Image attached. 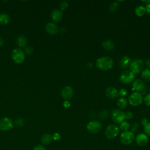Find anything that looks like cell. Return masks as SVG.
Returning <instances> with one entry per match:
<instances>
[{
	"label": "cell",
	"mask_w": 150,
	"mask_h": 150,
	"mask_svg": "<svg viewBox=\"0 0 150 150\" xmlns=\"http://www.w3.org/2000/svg\"><path fill=\"white\" fill-rule=\"evenodd\" d=\"M113 66L112 59L108 56H103L96 60L97 67L102 71H107L112 68Z\"/></svg>",
	"instance_id": "6da1fadb"
},
{
	"label": "cell",
	"mask_w": 150,
	"mask_h": 150,
	"mask_svg": "<svg viewBox=\"0 0 150 150\" xmlns=\"http://www.w3.org/2000/svg\"><path fill=\"white\" fill-rule=\"evenodd\" d=\"M144 68V63L142 60L140 59H137L132 61V63L129 66V70L134 74H138L143 71Z\"/></svg>",
	"instance_id": "7a4b0ae2"
},
{
	"label": "cell",
	"mask_w": 150,
	"mask_h": 150,
	"mask_svg": "<svg viewBox=\"0 0 150 150\" xmlns=\"http://www.w3.org/2000/svg\"><path fill=\"white\" fill-rule=\"evenodd\" d=\"M119 134V127L115 124L108 125L105 129V136L107 139H112L117 137Z\"/></svg>",
	"instance_id": "3957f363"
},
{
	"label": "cell",
	"mask_w": 150,
	"mask_h": 150,
	"mask_svg": "<svg viewBox=\"0 0 150 150\" xmlns=\"http://www.w3.org/2000/svg\"><path fill=\"white\" fill-rule=\"evenodd\" d=\"M120 141L124 145H130L135 139V135L134 132L131 131H124L120 135Z\"/></svg>",
	"instance_id": "277c9868"
},
{
	"label": "cell",
	"mask_w": 150,
	"mask_h": 150,
	"mask_svg": "<svg viewBox=\"0 0 150 150\" xmlns=\"http://www.w3.org/2000/svg\"><path fill=\"white\" fill-rule=\"evenodd\" d=\"M102 128L101 122L97 120H93L90 121L86 125L87 130L92 134L98 133Z\"/></svg>",
	"instance_id": "5b68a950"
},
{
	"label": "cell",
	"mask_w": 150,
	"mask_h": 150,
	"mask_svg": "<svg viewBox=\"0 0 150 150\" xmlns=\"http://www.w3.org/2000/svg\"><path fill=\"white\" fill-rule=\"evenodd\" d=\"M128 101L130 105L132 106H138L142 104L143 97L139 92L135 91L129 95Z\"/></svg>",
	"instance_id": "8992f818"
},
{
	"label": "cell",
	"mask_w": 150,
	"mask_h": 150,
	"mask_svg": "<svg viewBox=\"0 0 150 150\" xmlns=\"http://www.w3.org/2000/svg\"><path fill=\"white\" fill-rule=\"evenodd\" d=\"M111 118L114 122L120 124L124 121L125 114L122 111L119 109H114L111 111Z\"/></svg>",
	"instance_id": "52a82bcc"
},
{
	"label": "cell",
	"mask_w": 150,
	"mask_h": 150,
	"mask_svg": "<svg viewBox=\"0 0 150 150\" xmlns=\"http://www.w3.org/2000/svg\"><path fill=\"white\" fill-rule=\"evenodd\" d=\"M11 56L13 61L17 64L22 63L25 60L24 52L20 48H16L13 50Z\"/></svg>",
	"instance_id": "ba28073f"
},
{
	"label": "cell",
	"mask_w": 150,
	"mask_h": 150,
	"mask_svg": "<svg viewBox=\"0 0 150 150\" xmlns=\"http://www.w3.org/2000/svg\"><path fill=\"white\" fill-rule=\"evenodd\" d=\"M134 77L135 74L130 70H124L121 73L119 79L120 81L124 84H129L133 81Z\"/></svg>",
	"instance_id": "9c48e42d"
},
{
	"label": "cell",
	"mask_w": 150,
	"mask_h": 150,
	"mask_svg": "<svg viewBox=\"0 0 150 150\" xmlns=\"http://www.w3.org/2000/svg\"><path fill=\"white\" fill-rule=\"evenodd\" d=\"M13 127V122L9 118L5 117L0 120V129L8 131Z\"/></svg>",
	"instance_id": "30bf717a"
},
{
	"label": "cell",
	"mask_w": 150,
	"mask_h": 150,
	"mask_svg": "<svg viewBox=\"0 0 150 150\" xmlns=\"http://www.w3.org/2000/svg\"><path fill=\"white\" fill-rule=\"evenodd\" d=\"M61 95L65 100H69L74 96V90L71 86H66L62 90Z\"/></svg>",
	"instance_id": "8fae6325"
},
{
	"label": "cell",
	"mask_w": 150,
	"mask_h": 150,
	"mask_svg": "<svg viewBox=\"0 0 150 150\" xmlns=\"http://www.w3.org/2000/svg\"><path fill=\"white\" fill-rule=\"evenodd\" d=\"M136 144L140 146H145L148 142V136L144 133H140L138 134L135 138Z\"/></svg>",
	"instance_id": "7c38bea8"
},
{
	"label": "cell",
	"mask_w": 150,
	"mask_h": 150,
	"mask_svg": "<svg viewBox=\"0 0 150 150\" xmlns=\"http://www.w3.org/2000/svg\"><path fill=\"white\" fill-rule=\"evenodd\" d=\"M105 96L110 99H114L117 98L119 96V93L117 88L112 87H107L105 90Z\"/></svg>",
	"instance_id": "4fadbf2b"
},
{
	"label": "cell",
	"mask_w": 150,
	"mask_h": 150,
	"mask_svg": "<svg viewBox=\"0 0 150 150\" xmlns=\"http://www.w3.org/2000/svg\"><path fill=\"white\" fill-rule=\"evenodd\" d=\"M45 30L47 33L52 35H56L59 31L57 26L52 22H48L46 23L45 26Z\"/></svg>",
	"instance_id": "5bb4252c"
},
{
	"label": "cell",
	"mask_w": 150,
	"mask_h": 150,
	"mask_svg": "<svg viewBox=\"0 0 150 150\" xmlns=\"http://www.w3.org/2000/svg\"><path fill=\"white\" fill-rule=\"evenodd\" d=\"M132 63V60L131 57L128 56H125L121 58L119 63V66L121 69H127L129 67L131 64Z\"/></svg>",
	"instance_id": "9a60e30c"
},
{
	"label": "cell",
	"mask_w": 150,
	"mask_h": 150,
	"mask_svg": "<svg viewBox=\"0 0 150 150\" xmlns=\"http://www.w3.org/2000/svg\"><path fill=\"white\" fill-rule=\"evenodd\" d=\"M52 19L56 22H60L63 18V13L61 10L59 9H54L53 10L50 15Z\"/></svg>",
	"instance_id": "2e32d148"
},
{
	"label": "cell",
	"mask_w": 150,
	"mask_h": 150,
	"mask_svg": "<svg viewBox=\"0 0 150 150\" xmlns=\"http://www.w3.org/2000/svg\"><path fill=\"white\" fill-rule=\"evenodd\" d=\"M145 87L143 80L141 79H137L134 81L132 83V90H135L137 92H140Z\"/></svg>",
	"instance_id": "e0dca14e"
},
{
	"label": "cell",
	"mask_w": 150,
	"mask_h": 150,
	"mask_svg": "<svg viewBox=\"0 0 150 150\" xmlns=\"http://www.w3.org/2000/svg\"><path fill=\"white\" fill-rule=\"evenodd\" d=\"M103 47L106 50H111L115 47V44L111 40H106L102 43Z\"/></svg>",
	"instance_id": "ac0fdd59"
},
{
	"label": "cell",
	"mask_w": 150,
	"mask_h": 150,
	"mask_svg": "<svg viewBox=\"0 0 150 150\" xmlns=\"http://www.w3.org/2000/svg\"><path fill=\"white\" fill-rule=\"evenodd\" d=\"M53 137L52 135L49 134H43L40 139L41 142L43 145H48L50 144L53 141Z\"/></svg>",
	"instance_id": "d6986e66"
},
{
	"label": "cell",
	"mask_w": 150,
	"mask_h": 150,
	"mask_svg": "<svg viewBox=\"0 0 150 150\" xmlns=\"http://www.w3.org/2000/svg\"><path fill=\"white\" fill-rule=\"evenodd\" d=\"M141 77L145 81H150V69H145L141 72Z\"/></svg>",
	"instance_id": "ffe728a7"
},
{
	"label": "cell",
	"mask_w": 150,
	"mask_h": 150,
	"mask_svg": "<svg viewBox=\"0 0 150 150\" xmlns=\"http://www.w3.org/2000/svg\"><path fill=\"white\" fill-rule=\"evenodd\" d=\"M128 104L127 100L124 97H121L117 101V105L120 108L124 109L125 108Z\"/></svg>",
	"instance_id": "44dd1931"
},
{
	"label": "cell",
	"mask_w": 150,
	"mask_h": 150,
	"mask_svg": "<svg viewBox=\"0 0 150 150\" xmlns=\"http://www.w3.org/2000/svg\"><path fill=\"white\" fill-rule=\"evenodd\" d=\"M10 21V17L7 13H2L0 14V23L6 25Z\"/></svg>",
	"instance_id": "7402d4cb"
},
{
	"label": "cell",
	"mask_w": 150,
	"mask_h": 150,
	"mask_svg": "<svg viewBox=\"0 0 150 150\" xmlns=\"http://www.w3.org/2000/svg\"><path fill=\"white\" fill-rule=\"evenodd\" d=\"M135 14L138 16H143L146 13L145 6L142 5H139L137 6L135 9Z\"/></svg>",
	"instance_id": "603a6c76"
},
{
	"label": "cell",
	"mask_w": 150,
	"mask_h": 150,
	"mask_svg": "<svg viewBox=\"0 0 150 150\" xmlns=\"http://www.w3.org/2000/svg\"><path fill=\"white\" fill-rule=\"evenodd\" d=\"M26 42L27 39L23 35L19 36L17 39V44L19 47H24L26 45Z\"/></svg>",
	"instance_id": "cb8c5ba5"
},
{
	"label": "cell",
	"mask_w": 150,
	"mask_h": 150,
	"mask_svg": "<svg viewBox=\"0 0 150 150\" xmlns=\"http://www.w3.org/2000/svg\"><path fill=\"white\" fill-rule=\"evenodd\" d=\"M109 116V112L106 110H103L98 113V118L101 120H105L108 118Z\"/></svg>",
	"instance_id": "d4e9b609"
},
{
	"label": "cell",
	"mask_w": 150,
	"mask_h": 150,
	"mask_svg": "<svg viewBox=\"0 0 150 150\" xmlns=\"http://www.w3.org/2000/svg\"><path fill=\"white\" fill-rule=\"evenodd\" d=\"M130 128V124L127 121H123L120 124V128L124 131H128Z\"/></svg>",
	"instance_id": "484cf974"
},
{
	"label": "cell",
	"mask_w": 150,
	"mask_h": 150,
	"mask_svg": "<svg viewBox=\"0 0 150 150\" xmlns=\"http://www.w3.org/2000/svg\"><path fill=\"white\" fill-rule=\"evenodd\" d=\"M118 7H119L118 3L117 2H113L109 6V11L112 13L115 12V11H117Z\"/></svg>",
	"instance_id": "4316f807"
},
{
	"label": "cell",
	"mask_w": 150,
	"mask_h": 150,
	"mask_svg": "<svg viewBox=\"0 0 150 150\" xmlns=\"http://www.w3.org/2000/svg\"><path fill=\"white\" fill-rule=\"evenodd\" d=\"M143 101L145 105H146L147 106H150V94L146 95L143 98Z\"/></svg>",
	"instance_id": "83f0119b"
},
{
	"label": "cell",
	"mask_w": 150,
	"mask_h": 150,
	"mask_svg": "<svg viewBox=\"0 0 150 150\" xmlns=\"http://www.w3.org/2000/svg\"><path fill=\"white\" fill-rule=\"evenodd\" d=\"M68 5V3L66 1H63L60 4V9L61 11H64L67 8Z\"/></svg>",
	"instance_id": "f1b7e54d"
},
{
	"label": "cell",
	"mask_w": 150,
	"mask_h": 150,
	"mask_svg": "<svg viewBox=\"0 0 150 150\" xmlns=\"http://www.w3.org/2000/svg\"><path fill=\"white\" fill-rule=\"evenodd\" d=\"M144 132L146 135L150 136V122L144 127Z\"/></svg>",
	"instance_id": "f546056e"
},
{
	"label": "cell",
	"mask_w": 150,
	"mask_h": 150,
	"mask_svg": "<svg viewBox=\"0 0 150 150\" xmlns=\"http://www.w3.org/2000/svg\"><path fill=\"white\" fill-rule=\"evenodd\" d=\"M125 114V119L130 120L133 117V114L131 111H127L124 113Z\"/></svg>",
	"instance_id": "4dcf8cb0"
},
{
	"label": "cell",
	"mask_w": 150,
	"mask_h": 150,
	"mask_svg": "<svg viewBox=\"0 0 150 150\" xmlns=\"http://www.w3.org/2000/svg\"><path fill=\"white\" fill-rule=\"evenodd\" d=\"M131 131L132 132H137L138 129V124L137 122H134L131 126Z\"/></svg>",
	"instance_id": "1f68e13d"
},
{
	"label": "cell",
	"mask_w": 150,
	"mask_h": 150,
	"mask_svg": "<svg viewBox=\"0 0 150 150\" xmlns=\"http://www.w3.org/2000/svg\"><path fill=\"white\" fill-rule=\"evenodd\" d=\"M15 122L17 126H22L24 124V120L22 118H18Z\"/></svg>",
	"instance_id": "d6a6232c"
},
{
	"label": "cell",
	"mask_w": 150,
	"mask_h": 150,
	"mask_svg": "<svg viewBox=\"0 0 150 150\" xmlns=\"http://www.w3.org/2000/svg\"><path fill=\"white\" fill-rule=\"evenodd\" d=\"M119 95L122 96V97L127 96V90L125 88H121L119 91H118Z\"/></svg>",
	"instance_id": "836d02e7"
},
{
	"label": "cell",
	"mask_w": 150,
	"mask_h": 150,
	"mask_svg": "<svg viewBox=\"0 0 150 150\" xmlns=\"http://www.w3.org/2000/svg\"><path fill=\"white\" fill-rule=\"evenodd\" d=\"M25 53L27 54H31L33 53V49L30 46L27 47L25 49Z\"/></svg>",
	"instance_id": "e575fe53"
},
{
	"label": "cell",
	"mask_w": 150,
	"mask_h": 150,
	"mask_svg": "<svg viewBox=\"0 0 150 150\" xmlns=\"http://www.w3.org/2000/svg\"><path fill=\"white\" fill-rule=\"evenodd\" d=\"M52 137H53V139L55 140V141H57V140H59L61 138V135H60V134L59 133H54L52 135Z\"/></svg>",
	"instance_id": "d590c367"
},
{
	"label": "cell",
	"mask_w": 150,
	"mask_h": 150,
	"mask_svg": "<svg viewBox=\"0 0 150 150\" xmlns=\"http://www.w3.org/2000/svg\"><path fill=\"white\" fill-rule=\"evenodd\" d=\"M33 150H47V149L43 145H38L35 146Z\"/></svg>",
	"instance_id": "8d00e7d4"
},
{
	"label": "cell",
	"mask_w": 150,
	"mask_h": 150,
	"mask_svg": "<svg viewBox=\"0 0 150 150\" xmlns=\"http://www.w3.org/2000/svg\"><path fill=\"white\" fill-rule=\"evenodd\" d=\"M148 123H149V121H148V119H146V118H142V119L141 120V124H142V125L143 126L145 127V126Z\"/></svg>",
	"instance_id": "74e56055"
},
{
	"label": "cell",
	"mask_w": 150,
	"mask_h": 150,
	"mask_svg": "<svg viewBox=\"0 0 150 150\" xmlns=\"http://www.w3.org/2000/svg\"><path fill=\"white\" fill-rule=\"evenodd\" d=\"M63 106H64L65 108H69V107L70 106V102L69 100H65V101L63 102Z\"/></svg>",
	"instance_id": "f35d334b"
},
{
	"label": "cell",
	"mask_w": 150,
	"mask_h": 150,
	"mask_svg": "<svg viewBox=\"0 0 150 150\" xmlns=\"http://www.w3.org/2000/svg\"><path fill=\"white\" fill-rule=\"evenodd\" d=\"M145 9L146 12L148 14L150 15V3L146 4V5H145Z\"/></svg>",
	"instance_id": "ab89813d"
},
{
	"label": "cell",
	"mask_w": 150,
	"mask_h": 150,
	"mask_svg": "<svg viewBox=\"0 0 150 150\" xmlns=\"http://www.w3.org/2000/svg\"><path fill=\"white\" fill-rule=\"evenodd\" d=\"M147 90H147L146 87L145 86V87H144V88H143L139 93H140V94H141L142 96V95H145V94L147 93Z\"/></svg>",
	"instance_id": "60d3db41"
},
{
	"label": "cell",
	"mask_w": 150,
	"mask_h": 150,
	"mask_svg": "<svg viewBox=\"0 0 150 150\" xmlns=\"http://www.w3.org/2000/svg\"><path fill=\"white\" fill-rule=\"evenodd\" d=\"M146 65L150 68V59L146 60Z\"/></svg>",
	"instance_id": "b9f144b4"
},
{
	"label": "cell",
	"mask_w": 150,
	"mask_h": 150,
	"mask_svg": "<svg viewBox=\"0 0 150 150\" xmlns=\"http://www.w3.org/2000/svg\"><path fill=\"white\" fill-rule=\"evenodd\" d=\"M4 44V40L1 37H0V46H1Z\"/></svg>",
	"instance_id": "7bdbcfd3"
},
{
	"label": "cell",
	"mask_w": 150,
	"mask_h": 150,
	"mask_svg": "<svg viewBox=\"0 0 150 150\" xmlns=\"http://www.w3.org/2000/svg\"><path fill=\"white\" fill-rule=\"evenodd\" d=\"M142 2L144 3H146L147 4L150 3V0L149 1H142Z\"/></svg>",
	"instance_id": "ee69618b"
},
{
	"label": "cell",
	"mask_w": 150,
	"mask_h": 150,
	"mask_svg": "<svg viewBox=\"0 0 150 150\" xmlns=\"http://www.w3.org/2000/svg\"><path fill=\"white\" fill-rule=\"evenodd\" d=\"M149 92H150V88H149Z\"/></svg>",
	"instance_id": "f6af8a7d"
}]
</instances>
